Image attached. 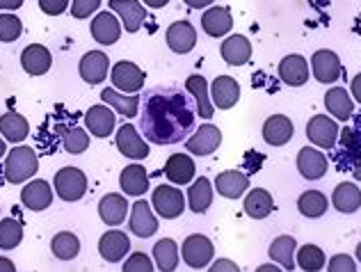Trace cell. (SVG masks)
Listing matches in <instances>:
<instances>
[{
	"mask_svg": "<svg viewBox=\"0 0 361 272\" xmlns=\"http://www.w3.org/2000/svg\"><path fill=\"white\" fill-rule=\"evenodd\" d=\"M130 252V238L119 229H110L99 238V254L108 264H119Z\"/></svg>",
	"mask_w": 361,
	"mask_h": 272,
	"instance_id": "9a60e30c",
	"label": "cell"
},
{
	"mask_svg": "<svg viewBox=\"0 0 361 272\" xmlns=\"http://www.w3.org/2000/svg\"><path fill=\"white\" fill-rule=\"evenodd\" d=\"M215 190L224 199H240V197L250 190V176L240 170H224L217 174Z\"/></svg>",
	"mask_w": 361,
	"mask_h": 272,
	"instance_id": "cb8c5ba5",
	"label": "cell"
},
{
	"mask_svg": "<svg viewBox=\"0 0 361 272\" xmlns=\"http://www.w3.org/2000/svg\"><path fill=\"white\" fill-rule=\"evenodd\" d=\"M87 174L78 167H62L53 179L55 194L64 202H78L87 192Z\"/></svg>",
	"mask_w": 361,
	"mask_h": 272,
	"instance_id": "277c9868",
	"label": "cell"
},
{
	"mask_svg": "<svg viewBox=\"0 0 361 272\" xmlns=\"http://www.w3.org/2000/svg\"><path fill=\"white\" fill-rule=\"evenodd\" d=\"M222 144V130L217 128L211 121H206V124L197 126L192 130V135L185 140V149L192 156H211L213 152H217Z\"/></svg>",
	"mask_w": 361,
	"mask_h": 272,
	"instance_id": "9c48e42d",
	"label": "cell"
},
{
	"mask_svg": "<svg viewBox=\"0 0 361 272\" xmlns=\"http://www.w3.org/2000/svg\"><path fill=\"white\" fill-rule=\"evenodd\" d=\"M213 197H215V185L206 179V176H199L197 181L190 183L188 187V206L190 211L202 215L206 213L208 209H211L213 204Z\"/></svg>",
	"mask_w": 361,
	"mask_h": 272,
	"instance_id": "d6a6232c",
	"label": "cell"
},
{
	"mask_svg": "<svg viewBox=\"0 0 361 272\" xmlns=\"http://www.w3.org/2000/svg\"><path fill=\"white\" fill-rule=\"evenodd\" d=\"M3 156H7V147H5V140L0 137V158H3Z\"/></svg>",
	"mask_w": 361,
	"mask_h": 272,
	"instance_id": "680465c9",
	"label": "cell"
},
{
	"mask_svg": "<svg viewBox=\"0 0 361 272\" xmlns=\"http://www.w3.org/2000/svg\"><path fill=\"white\" fill-rule=\"evenodd\" d=\"M110 80H112V87H115L117 92H121V94H137L142 87H145L147 73L142 71L135 62L121 60V62L115 64V67H112Z\"/></svg>",
	"mask_w": 361,
	"mask_h": 272,
	"instance_id": "8992f818",
	"label": "cell"
},
{
	"mask_svg": "<svg viewBox=\"0 0 361 272\" xmlns=\"http://www.w3.org/2000/svg\"><path fill=\"white\" fill-rule=\"evenodd\" d=\"M202 27L208 37H226L233 27V16L229 7H208L202 14Z\"/></svg>",
	"mask_w": 361,
	"mask_h": 272,
	"instance_id": "f546056e",
	"label": "cell"
},
{
	"mask_svg": "<svg viewBox=\"0 0 361 272\" xmlns=\"http://www.w3.org/2000/svg\"><path fill=\"white\" fill-rule=\"evenodd\" d=\"M309 73H311V67L304 55L290 53L286 58H281V62H279V78H281V82H286L288 87L307 85Z\"/></svg>",
	"mask_w": 361,
	"mask_h": 272,
	"instance_id": "5bb4252c",
	"label": "cell"
},
{
	"mask_svg": "<svg viewBox=\"0 0 361 272\" xmlns=\"http://www.w3.org/2000/svg\"><path fill=\"white\" fill-rule=\"evenodd\" d=\"M295 135V126L286 115H270L263 124V140L270 147H283L288 144Z\"/></svg>",
	"mask_w": 361,
	"mask_h": 272,
	"instance_id": "d4e9b609",
	"label": "cell"
},
{
	"mask_svg": "<svg viewBox=\"0 0 361 272\" xmlns=\"http://www.w3.org/2000/svg\"><path fill=\"white\" fill-rule=\"evenodd\" d=\"M180 252L176 240L172 238H160L154 245V264L160 272H174L178 268Z\"/></svg>",
	"mask_w": 361,
	"mask_h": 272,
	"instance_id": "74e56055",
	"label": "cell"
},
{
	"mask_svg": "<svg viewBox=\"0 0 361 272\" xmlns=\"http://www.w3.org/2000/svg\"><path fill=\"white\" fill-rule=\"evenodd\" d=\"M311 73L313 78L322 85H331V82H336L341 76H343V64H341V58L329 49H320L311 55Z\"/></svg>",
	"mask_w": 361,
	"mask_h": 272,
	"instance_id": "52a82bcc",
	"label": "cell"
},
{
	"mask_svg": "<svg viewBox=\"0 0 361 272\" xmlns=\"http://www.w3.org/2000/svg\"><path fill=\"white\" fill-rule=\"evenodd\" d=\"M298 240L293 236H277L268 247V254L272 259V264H277L286 272H293L298 268L295 264V254H298Z\"/></svg>",
	"mask_w": 361,
	"mask_h": 272,
	"instance_id": "83f0119b",
	"label": "cell"
},
{
	"mask_svg": "<svg viewBox=\"0 0 361 272\" xmlns=\"http://www.w3.org/2000/svg\"><path fill=\"white\" fill-rule=\"evenodd\" d=\"M327 272H357V259L350 254H334L327 261Z\"/></svg>",
	"mask_w": 361,
	"mask_h": 272,
	"instance_id": "bcb514c9",
	"label": "cell"
},
{
	"mask_svg": "<svg viewBox=\"0 0 361 272\" xmlns=\"http://www.w3.org/2000/svg\"><path fill=\"white\" fill-rule=\"evenodd\" d=\"M355 259H357L359 264H361V242H359V245H357V249H355Z\"/></svg>",
	"mask_w": 361,
	"mask_h": 272,
	"instance_id": "91938a15",
	"label": "cell"
},
{
	"mask_svg": "<svg viewBox=\"0 0 361 272\" xmlns=\"http://www.w3.org/2000/svg\"><path fill=\"white\" fill-rule=\"evenodd\" d=\"M154 270H156L154 259L145 254V252H133L121 266V272H154Z\"/></svg>",
	"mask_w": 361,
	"mask_h": 272,
	"instance_id": "f6af8a7d",
	"label": "cell"
},
{
	"mask_svg": "<svg viewBox=\"0 0 361 272\" xmlns=\"http://www.w3.org/2000/svg\"><path fill=\"white\" fill-rule=\"evenodd\" d=\"M0 272H16L14 261L7 256H0Z\"/></svg>",
	"mask_w": 361,
	"mask_h": 272,
	"instance_id": "f5cc1de1",
	"label": "cell"
},
{
	"mask_svg": "<svg viewBox=\"0 0 361 272\" xmlns=\"http://www.w3.org/2000/svg\"><path fill=\"white\" fill-rule=\"evenodd\" d=\"M101 7V0H71V16L73 18H90Z\"/></svg>",
	"mask_w": 361,
	"mask_h": 272,
	"instance_id": "7dc6e473",
	"label": "cell"
},
{
	"mask_svg": "<svg viewBox=\"0 0 361 272\" xmlns=\"http://www.w3.org/2000/svg\"><path fill=\"white\" fill-rule=\"evenodd\" d=\"M39 9L49 16H60L69 9V0H39Z\"/></svg>",
	"mask_w": 361,
	"mask_h": 272,
	"instance_id": "c3c4849f",
	"label": "cell"
},
{
	"mask_svg": "<svg viewBox=\"0 0 361 272\" xmlns=\"http://www.w3.org/2000/svg\"><path fill=\"white\" fill-rule=\"evenodd\" d=\"M23 240V227L21 222L14 220V218H5L0 220V249H16L21 245Z\"/></svg>",
	"mask_w": 361,
	"mask_h": 272,
	"instance_id": "b9f144b4",
	"label": "cell"
},
{
	"mask_svg": "<svg viewBox=\"0 0 361 272\" xmlns=\"http://www.w3.org/2000/svg\"><path fill=\"white\" fill-rule=\"evenodd\" d=\"M147 7H151V9H160V7H165L169 0H142Z\"/></svg>",
	"mask_w": 361,
	"mask_h": 272,
	"instance_id": "6f0895ef",
	"label": "cell"
},
{
	"mask_svg": "<svg viewBox=\"0 0 361 272\" xmlns=\"http://www.w3.org/2000/svg\"><path fill=\"white\" fill-rule=\"evenodd\" d=\"M183 3L192 9H204V7H211L213 0H183Z\"/></svg>",
	"mask_w": 361,
	"mask_h": 272,
	"instance_id": "816d5d0a",
	"label": "cell"
},
{
	"mask_svg": "<svg viewBox=\"0 0 361 272\" xmlns=\"http://www.w3.org/2000/svg\"><path fill=\"white\" fill-rule=\"evenodd\" d=\"M254 272H286V270L279 268L277 264H265V266H259Z\"/></svg>",
	"mask_w": 361,
	"mask_h": 272,
	"instance_id": "9f6ffc18",
	"label": "cell"
},
{
	"mask_svg": "<svg viewBox=\"0 0 361 272\" xmlns=\"http://www.w3.org/2000/svg\"><path fill=\"white\" fill-rule=\"evenodd\" d=\"M338 133H341V128L336 124V119L329 115H316V117H311L307 124L309 142L318 149H334L338 142Z\"/></svg>",
	"mask_w": 361,
	"mask_h": 272,
	"instance_id": "ba28073f",
	"label": "cell"
},
{
	"mask_svg": "<svg viewBox=\"0 0 361 272\" xmlns=\"http://www.w3.org/2000/svg\"><path fill=\"white\" fill-rule=\"evenodd\" d=\"M213 256H215L213 240L204 236V233H192V236H188L183 240V245H180V259L192 270L208 268L213 264Z\"/></svg>",
	"mask_w": 361,
	"mask_h": 272,
	"instance_id": "3957f363",
	"label": "cell"
},
{
	"mask_svg": "<svg viewBox=\"0 0 361 272\" xmlns=\"http://www.w3.org/2000/svg\"><path fill=\"white\" fill-rule=\"evenodd\" d=\"M39 170V158L32 147H14L5 156V179L9 183H25Z\"/></svg>",
	"mask_w": 361,
	"mask_h": 272,
	"instance_id": "7a4b0ae2",
	"label": "cell"
},
{
	"mask_svg": "<svg viewBox=\"0 0 361 272\" xmlns=\"http://www.w3.org/2000/svg\"><path fill=\"white\" fill-rule=\"evenodd\" d=\"M195 161L188 154H172L165 163V176L172 185H185L195 181Z\"/></svg>",
	"mask_w": 361,
	"mask_h": 272,
	"instance_id": "f1b7e54d",
	"label": "cell"
},
{
	"mask_svg": "<svg viewBox=\"0 0 361 272\" xmlns=\"http://www.w3.org/2000/svg\"><path fill=\"white\" fill-rule=\"evenodd\" d=\"M128 213H130V206L126 202V194L112 192L99 202V218L103 220V224H108V227H119V224L126 220Z\"/></svg>",
	"mask_w": 361,
	"mask_h": 272,
	"instance_id": "484cf974",
	"label": "cell"
},
{
	"mask_svg": "<svg viewBox=\"0 0 361 272\" xmlns=\"http://www.w3.org/2000/svg\"><path fill=\"white\" fill-rule=\"evenodd\" d=\"M350 94H353L355 103H361V73H357L353 82H350Z\"/></svg>",
	"mask_w": 361,
	"mask_h": 272,
	"instance_id": "f907efd6",
	"label": "cell"
},
{
	"mask_svg": "<svg viewBox=\"0 0 361 272\" xmlns=\"http://www.w3.org/2000/svg\"><path fill=\"white\" fill-rule=\"evenodd\" d=\"M220 55L229 67H243L252 60V42L245 35H229L220 46Z\"/></svg>",
	"mask_w": 361,
	"mask_h": 272,
	"instance_id": "603a6c76",
	"label": "cell"
},
{
	"mask_svg": "<svg viewBox=\"0 0 361 272\" xmlns=\"http://www.w3.org/2000/svg\"><path fill=\"white\" fill-rule=\"evenodd\" d=\"M119 185L126 192V197H142L149 190V174L140 163H133L121 172Z\"/></svg>",
	"mask_w": 361,
	"mask_h": 272,
	"instance_id": "d590c367",
	"label": "cell"
},
{
	"mask_svg": "<svg viewBox=\"0 0 361 272\" xmlns=\"http://www.w3.org/2000/svg\"><path fill=\"white\" fill-rule=\"evenodd\" d=\"M325 108L329 112V117L348 121L355 115V99L345 87H331L325 94Z\"/></svg>",
	"mask_w": 361,
	"mask_h": 272,
	"instance_id": "4dcf8cb0",
	"label": "cell"
},
{
	"mask_svg": "<svg viewBox=\"0 0 361 272\" xmlns=\"http://www.w3.org/2000/svg\"><path fill=\"white\" fill-rule=\"evenodd\" d=\"M21 204L25 206L27 211H46L53 204V187L49 181L44 179H32L23 185L21 190Z\"/></svg>",
	"mask_w": 361,
	"mask_h": 272,
	"instance_id": "ac0fdd59",
	"label": "cell"
},
{
	"mask_svg": "<svg viewBox=\"0 0 361 272\" xmlns=\"http://www.w3.org/2000/svg\"><path fill=\"white\" fill-rule=\"evenodd\" d=\"M350 170H353L355 181H361V156L359 158H353V163H350Z\"/></svg>",
	"mask_w": 361,
	"mask_h": 272,
	"instance_id": "db71d44e",
	"label": "cell"
},
{
	"mask_svg": "<svg viewBox=\"0 0 361 272\" xmlns=\"http://www.w3.org/2000/svg\"><path fill=\"white\" fill-rule=\"evenodd\" d=\"M21 67L25 69V73H30V76H44V73H49V69L53 67V55L46 46L30 44V46H25L21 53Z\"/></svg>",
	"mask_w": 361,
	"mask_h": 272,
	"instance_id": "4316f807",
	"label": "cell"
},
{
	"mask_svg": "<svg viewBox=\"0 0 361 272\" xmlns=\"http://www.w3.org/2000/svg\"><path fill=\"white\" fill-rule=\"evenodd\" d=\"M62 144L69 154H82L90 149V135L85 133L82 128H69V130H64Z\"/></svg>",
	"mask_w": 361,
	"mask_h": 272,
	"instance_id": "ee69618b",
	"label": "cell"
},
{
	"mask_svg": "<svg viewBox=\"0 0 361 272\" xmlns=\"http://www.w3.org/2000/svg\"><path fill=\"white\" fill-rule=\"evenodd\" d=\"M117 149L121 156L130 158V161H145L149 156V142L140 135V130L133 124H123L117 130Z\"/></svg>",
	"mask_w": 361,
	"mask_h": 272,
	"instance_id": "8fae6325",
	"label": "cell"
},
{
	"mask_svg": "<svg viewBox=\"0 0 361 272\" xmlns=\"http://www.w3.org/2000/svg\"><path fill=\"white\" fill-rule=\"evenodd\" d=\"M197 110L185 92L176 87H156L142 99L140 128L151 144H176L195 130Z\"/></svg>",
	"mask_w": 361,
	"mask_h": 272,
	"instance_id": "6da1fadb",
	"label": "cell"
},
{
	"mask_svg": "<svg viewBox=\"0 0 361 272\" xmlns=\"http://www.w3.org/2000/svg\"><path fill=\"white\" fill-rule=\"evenodd\" d=\"M23 35V23L21 18L12 12H3L0 14V42H16L18 37Z\"/></svg>",
	"mask_w": 361,
	"mask_h": 272,
	"instance_id": "7bdbcfd3",
	"label": "cell"
},
{
	"mask_svg": "<svg viewBox=\"0 0 361 272\" xmlns=\"http://www.w3.org/2000/svg\"><path fill=\"white\" fill-rule=\"evenodd\" d=\"M94 42L101 44V46H110V44H117L123 25L119 21V16L115 12H99L94 16V21L90 25Z\"/></svg>",
	"mask_w": 361,
	"mask_h": 272,
	"instance_id": "2e32d148",
	"label": "cell"
},
{
	"mask_svg": "<svg viewBox=\"0 0 361 272\" xmlns=\"http://www.w3.org/2000/svg\"><path fill=\"white\" fill-rule=\"evenodd\" d=\"M128 229L135 233L137 238H151L158 231V218L154 213V206L147 199H137L130 206Z\"/></svg>",
	"mask_w": 361,
	"mask_h": 272,
	"instance_id": "30bf717a",
	"label": "cell"
},
{
	"mask_svg": "<svg viewBox=\"0 0 361 272\" xmlns=\"http://www.w3.org/2000/svg\"><path fill=\"white\" fill-rule=\"evenodd\" d=\"M85 126L94 135V137H110L112 130L117 126V117L115 110L106 103H99V106H92L85 112Z\"/></svg>",
	"mask_w": 361,
	"mask_h": 272,
	"instance_id": "e0dca14e",
	"label": "cell"
},
{
	"mask_svg": "<svg viewBox=\"0 0 361 272\" xmlns=\"http://www.w3.org/2000/svg\"><path fill=\"white\" fill-rule=\"evenodd\" d=\"M211 101L215 110H231L240 101V85L231 76H217L211 82Z\"/></svg>",
	"mask_w": 361,
	"mask_h": 272,
	"instance_id": "ffe728a7",
	"label": "cell"
},
{
	"mask_svg": "<svg viewBox=\"0 0 361 272\" xmlns=\"http://www.w3.org/2000/svg\"><path fill=\"white\" fill-rule=\"evenodd\" d=\"M110 9L119 16L126 32H137L147 18V9L140 0H110Z\"/></svg>",
	"mask_w": 361,
	"mask_h": 272,
	"instance_id": "7402d4cb",
	"label": "cell"
},
{
	"mask_svg": "<svg viewBox=\"0 0 361 272\" xmlns=\"http://www.w3.org/2000/svg\"><path fill=\"white\" fill-rule=\"evenodd\" d=\"M185 89L195 101V110H197L199 119H213L215 106L211 101V85H208V80L202 76V73H192V76H188Z\"/></svg>",
	"mask_w": 361,
	"mask_h": 272,
	"instance_id": "7c38bea8",
	"label": "cell"
},
{
	"mask_svg": "<svg viewBox=\"0 0 361 272\" xmlns=\"http://www.w3.org/2000/svg\"><path fill=\"white\" fill-rule=\"evenodd\" d=\"M21 5H23V0H0V9H9V12L18 9Z\"/></svg>",
	"mask_w": 361,
	"mask_h": 272,
	"instance_id": "11a10c76",
	"label": "cell"
},
{
	"mask_svg": "<svg viewBox=\"0 0 361 272\" xmlns=\"http://www.w3.org/2000/svg\"><path fill=\"white\" fill-rule=\"evenodd\" d=\"M108 71H110V60L108 55L103 51H90L82 55V60L78 64V73L85 82L90 85H99L108 78Z\"/></svg>",
	"mask_w": 361,
	"mask_h": 272,
	"instance_id": "d6986e66",
	"label": "cell"
},
{
	"mask_svg": "<svg viewBox=\"0 0 361 272\" xmlns=\"http://www.w3.org/2000/svg\"><path fill=\"white\" fill-rule=\"evenodd\" d=\"M208 272H243V270L231 259H215L213 264L208 266Z\"/></svg>",
	"mask_w": 361,
	"mask_h": 272,
	"instance_id": "681fc988",
	"label": "cell"
},
{
	"mask_svg": "<svg viewBox=\"0 0 361 272\" xmlns=\"http://www.w3.org/2000/svg\"><path fill=\"white\" fill-rule=\"evenodd\" d=\"M151 206H154L158 218L176 220L185 211V194L176 185H158L151 194Z\"/></svg>",
	"mask_w": 361,
	"mask_h": 272,
	"instance_id": "5b68a950",
	"label": "cell"
},
{
	"mask_svg": "<svg viewBox=\"0 0 361 272\" xmlns=\"http://www.w3.org/2000/svg\"><path fill=\"white\" fill-rule=\"evenodd\" d=\"M101 101L106 103V106H110L115 112H119V115L133 119L140 112V106H142V99L137 97V94H121L117 92L115 87H106L101 92Z\"/></svg>",
	"mask_w": 361,
	"mask_h": 272,
	"instance_id": "1f68e13d",
	"label": "cell"
},
{
	"mask_svg": "<svg viewBox=\"0 0 361 272\" xmlns=\"http://www.w3.org/2000/svg\"><path fill=\"white\" fill-rule=\"evenodd\" d=\"M331 206L343 215L357 213L361 209V190L357 187V183L353 181L338 183L334 187V192H331Z\"/></svg>",
	"mask_w": 361,
	"mask_h": 272,
	"instance_id": "836d02e7",
	"label": "cell"
},
{
	"mask_svg": "<svg viewBox=\"0 0 361 272\" xmlns=\"http://www.w3.org/2000/svg\"><path fill=\"white\" fill-rule=\"evenodd\" d=\"M243 206H245V213L250 215L252 220H265L274 211V199L265 187H254V190L245 194Z\"/></svg>",
	"mask_w": 361,
	"mask_h": 272,
	"instance_id": "e575fe53",
	"label": "cell"
},
{
	"mask_svg": "<svg viewBox=\"0 0 361 272\" xmlns=\"http://www.w3.org/2000/svg\"><path fill=\"white\" fill-rule=\"evenodd\" d=\"M51 252H53L55 259L71 261L80 254V240L71 231H60V233H55L53 240H51Z\"/></svg>",
	"mask_w": 361,
	"mask_h": 272,
	"instance_id": "ab89813d",
	"label": "cell"
},
{
	"mask_svg": "<svg viewBox=\"0 0 361 272\" xmlns=\"http://www.w3.org/2000/svg\"><path fill=\"white\" fill-rule=\"evenodd\" d=\"M295 264H298V268H302L304 272H320L322 268L327 266V256H325V252H322V247L307 242V245L298 247Z\"/></svg>",
	"mask_w": 361,
	"mask_h": 272,
	"instance_id": "60d3db41",
	"label": "cell"
},
{
	"mask_svg": "<svg viewBox=\"0 0 361 272\" xmlns=\"http://www.w3.org/2000/svg\"><path fill=\"white\" fill-rule=\"evenodd\" d=\"M165 42L174 53L185 55L197 46V27L190 21H174L167 27Z\"/></svg>",
	"mask_w": 361,
	"mask_h": 272,
	"instance_id": "44dd1931",
	"label": "cell"
},
{
	"mask_svg": "<svg viewBox=\"0 0 361 272\" xmlns=\"http://www.w3.org/2000/svg\"><path fill=\"white\" fill-rule=\"evenodd\" d=\"M30 133V124H27V119L23 115H18V112H5L3 117H0V135L7 142H23Z\"/></svg>",
	"mask_w": 361,
	"mask_h": 272,
	"instance_id": "8d00e7d4",
	"label": "cell"
},
{
	"mask_svg": "<svg viewBox=\"0 0 361 272\" xmlns=\"http://www.w3.org/2000/svg\"><path fill=\"white\" fill-rule=\"evenodd\" d=\"M327 209H329V199L325 197V192H320V190H307V192H302L298 199V211L309 220L322 218V215L327 213Z\"/></svg>",
	"mask_w": 361,
	"mask_h": 272,
	"instance_id": "f35d334b",
	"label": "cell"
},
{
	"mask_svg": "<svg viewBox=\"0 0 361 272\" xmlns=\"http://www.w3.org/2000/svg\"><path fill=\"white\" fill-rule=\"evenodd\" d=\"M329 161L318 147H302L298 154V172L307 181H318L327 174Z\"/></svg>",
	"mask_w": 361,
	"mask_h": 272,
	"instance_id": "4fadbf2b",
	"label": "cell"
}]
</instances>
